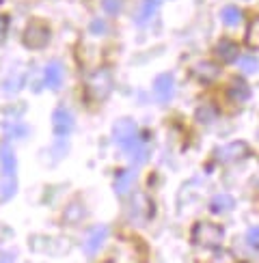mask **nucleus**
I'll list each match as a JSON object with an SVG mask.
<instances>
[{
  "instance_id": "nucleus-1",
  "label": "nucleus",
  "mask_w": 259,
  "mask_h": 263,
  "mask_svg": "<svg viewBox=\"0 0 259 263\" xmlns=\"http://www.w3.org/2000/svg\"><path fill=\"white\" fill-rule=\"evenodd\" d=\"M0 162H2V177H0V201H9L18 188V160H15L13 149L4 142L0 151Z\"/></svg>"
},
{
  "instance_id": "nucleus-2",
  "label": "nucleus",
  "mask_w": 259,
  "mask_h": 263,
  "mask_svg": "<svg viewBox=\"0 0 259 263\" xmlns=\"http://www.w3.org/2000/svg\"><path fill=\"white\" fill-rule=\"evenodd\" d=\"M112 140H115L123 151L132 153L140 145L136 123H134L132 119H121V121H117L115 128H112Z\"/></svg>"
},
{
  "instance_id": "nucleus-3",
  "label": "nucleus",
  "mask_w": 259,
  "mask_h": 263,
  "mask_svg": "<svg viewBox=\"0 0 259 263\" xmlns=\"http://www.w3.org/2000/svg\"><path fill=\"white\" fill-rule=\"evenodd\" d=\"M112 91V76L108 74V69H100L91 76L89 82V93L95 102H104Z\"/></svg>"
},
{
  "instance_id": "nucleus-4",
  "label": "nucleus",
  "mask_w": 259,
  "mask_h": 263,
  "mask_svg": "<svg viewBox=\"0 0 259 263\" xmlns=\"http://www.w3.org/2000/svg\"><path fill=\"white\" fill-rule=\"evenodd\" d=\"M194 244L201 246H218L223 242V229L218 224H209V222H201L194 227Z\"/></svg>"
},
{
  "instance_id": "nucleus-5",
  "label": "nucleus",
  "mask_w": 259,
  "mask_h": 263,
  "mask_svg": "<svg viewBox=\"0 0 259 263\" xmlns=\"http://www.w3.org/2000/svg\"><path fill=\"white\" fill-rule=\"evenodd\" d=\"M50 41V30L48 26H43L41 22H30L24 30V46L30 50H39Z\"/></svg>"
},
{
  "instance_id": "nucleus-6",
  "label": "nucleus",
  "mask_w": 259,
  "mask_h": 263,
  "mask_svg": "<svg viewBox=\"0 0 259 263\" xmlns=\"http://www.w3.org/2000/svg\"><path fill=\"white\" fill-rule=\"evenodd\" d=\"M173 95H175V78H173V74H160L154 80V97L160 104H166L173 100Z\"/></svg>"
},
{
  "instance_id": "nucleus-7",
  "label": "nucleus",
  "mask_w": 259,
  "mask_h": 263,
  "mask_svg": "<svg viewBox=\"0 0 259 263\" xmlns=\"http://www.w3.org/2000/svg\"><path fill=\"white\" fill-rule=\"evenodd\" d=\"M74 114L67 110V108H56L52 114V128L54 132H56V136H67V134H72V130H74Z\"/></svg>"
},
{
  "instance_id": "nucleus-8",
  "label": "nucleus",
  "mask_w": 259,
  "mask_h": 263,
  "mask_svg": "<svg viewBox=\"0 0 259 263\" xmlns=\"http://www.w3.org/2000/svg\"><path fill=\"white\" fill-rule=\"evenodd\" d=\"M106 237H108V227L106 224H100V227L91 229V233L86 235V239H84V253L89 257H93L97 250L104 246Z\"/></svg>"
},
{
  "instance_id": "nucleus-9",
  "label": "nucleus",
  "mask_w": 259,
  "mask_h": 263,
  "mask_svg": "<svg viewBox=\"0 0 259 263\" xmlns=\"http://www.w3.org/2000/svg\"><path fill=\"white\" fill-rule=\"evenodd\" d=\"M192 74H194V78L199 82H203V84H212V82L218 78L220 69H218V65L212 63V61H199L194 65Z\"/></svg>"
},
{
  "instance_id": "nucleus-10",
  "label": "nucleus",
  "mask_w": 259,
  "mask_h": 263,
  "mask_svg": "<svg viewBox=\"0 0 259 263\" xmlns=\"http://www.w3.org/2000/svg\"><path fill=\"white\" fill-rule=\"evenodd\" d=\"M220 162H235V160H242L244 156H248V147L244 142H231V145H225L216 151Z\"/></svg>"
},
{
  "instance_id": "nucleus-11",
  "label": "nucleus",
  "mask_w": 259,
  "mask_h": 263,
  "mask_svg": "<svg viewBox=\"0 0 259 263\" xmlns=\"http://www.w3.org/2000/svg\"><path fill=\"white\" fill-rule=\"evenodd\" d=\"M216 56L223 63H233V61H237V56H240V48L231 39H223L216 43Z\"/></svg>"
},
{
  "instance_id": "nucleus-12",
  "label": "nucleus",
  "mask_w": 259,
  "mask_h": 263,
  "mask_svg": "<svg viewBox=\"0 0 259 263\" xmlns=\"http://www.w3.org/2000/svg\"><path fill=\"white\" fill-rule=\"evenodd\" d=\"M229 97L235 104H244V102L251 100V86H248L242 78H233L229 84Z\"/></svg>"
},
{
  "instance_id": "nucleus-13",
  "label": "nucleus",
  "mask_w": 259,
  "mask_h": 263,
  "mask_svg": "<svg viewBox=\"0 0 259 263\" xmlns=\"http://www.w3.org/2000/svg\"><path fill=\"white\" fill-rule=\"evenodd\" d=\"M63 82V65L61 63H50L43 71V84L48 89H58Z\"/></svg>"
},
{
  "instance_id": "nucleus-14",
  "label": "nucleus",
  "mask_w": 259,
  "mask_h": 263,
  "mask_svg": "<svg viewBox=\"0 0 259 263\" xmlns=\"http://www.w3.org/2000/svg\"><path fill=\"white\" fill-rule=\"evenodd\" d=\"M134 182H136V171H134V168L121 171V173L117 175V179H115V190H117V194H128L130 188L134 185Z\"/></svg>"
},
{
  "instance_id": "nucleus-15",
  "label": "nucleus",
  "mask_w": 259,
  "mask_h": 263,
  "mask_svg": "<svg viewBox=\"0 0 259 263\" xmlns=\"http://www.w3.org/2000/svg\"><path fill=\"white\" fill-rule=\"evenodd\" d=\"M162 0H143V4H140L138 13H136V24H145V22H149L154 18V13L158 11Z\"/></svg>"
},
{
  "instance_id": "nucleus-16",
  "label": "nucleus",
  "mask_w": 259,
  "mask_h": 263,
  "mask_svg": "<svg viewBox=\"0 0 259 263\" xmlns=\"http://www.w3.org/2000/svg\"><path fill=\"white\" fill-rule=\"evenodd\" d=\"M220 20H223L225 26L235 28V26L242 22V11L237 7H233V4H227V7H223V11H220Z\"/></svg>"
},
{
  "instance_id": "nucleus-17",
  "label": "nucleus",
  "mask_w": 259,
  "mask_h": 263,
  "mask_svg": "<svg viewBox=\"0 0 259 263\" xmlns=\"http://www.w3.org/2000/svg\"><path fill=\"white\" fill-rule=\"evenodd\" d=\"M233 205H235L233 196H229V194H216L214 199H212V203H209V210H212L214 213H225V211L233 210Z\"/></svg>"
},
{
  "instance_id": "nucleus-18",
  "label": "nucleus",
  "mask_w": 259,
  "mask_h": 263,
  "mask_svg": "<svg viewBox=\"0 0 259 263\" xmlns=\"http://www.w3.org/2000/svg\"><path fill=\"white\" fill-rule=\"evenodd\" d=\"M194 117H197V121H199V123L209 125V123H212L214 119H216V110H214V106H209V104H203V106H199V108H197Z\"/></svg>"
},
{
  "instance_id": "nucleus-19",
  "label": "nucleus",
  "mask_w": 259,
  "mask_h": 263,
  "mask_svg": "<svg viewBox=\"0 0 259 263\" xmlns=\"http://www.w3.org/2000/svg\"><path fill=\"white\" fill-rule=\"evenodd\" d=\"M240 67L244 74H257L259 71V61L255 56H251V54H246V56L240 58Z\"/></svg>"
},
{
  "instance_id": "nucleus-20",
  "label": "nucleus",
  "mask_w": 259,
  "mask_h": 263,
  "mask_svg": "<svg viewBox=\"0 0 259 263\" xmlns=\"http://www.w3.org/2000/svg\"><path fill=\"white\" fill-rule=\"evenodd\" d=\"M123 7V0H104V11L108 15H117Z\"/></svg>"
},
{
  "instance_id": "nucleus-21",
  "label": "nucleus",
  "mask_w": 259,
  "mask_h": 263,
  "mask_svg": "<svg viewBox=\"0 0 259 263\" xmlns=\"http://www.w3.org/2000/svg\"><path fill=\"white\" fill-rule=\"evenodd\" d=\"M246 244L253 246V248H257L259 246V227H251L246 231Z\"/></svg>"
},
{
  "instance_id": "nucleus-22",
  "label": "nucleus",
  "mask_w": 259,
  "mask_h": 263,
  "mask_svg": "<svg viewBox=\"0 0 259 263\" xmlns=\"http://www.w3.org/2000/svg\"><path fill=\"white\" fill-rule=\"evenodd\" d=\"M91 30H93L95 35H102V32L106 30V24H104V22H102V20H95L93 24H91Z\"/></svg>"
}]
</instances>
